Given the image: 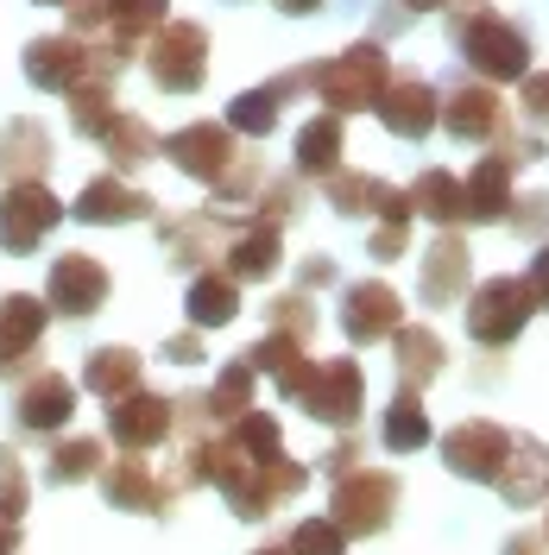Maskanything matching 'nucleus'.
<instances>
[{"label": "nucleus", "mask_w": 549, "mask_h": 555, "mask_svg": "<svg viewBox=\"0 0 549 555\" xmlns=\"http://www.w3.org/2000/svg\"><path fill=\"white\" fill-rule=\"evenodd\" d=\"M208 486L234 505V518H272L284 499H297L309 486V467L291 461V454L253 461V454H241L228 436H215V449H208Z\"/></svg>", "instance_id": "1"}, {"label": "nucleus", "mask_w": 549, "mask_h": 555, "mask_svg": "<svg viewBox=\"0 0 549 555\" xmlns=\"http://www.w3.org/2000/svg\"><path fill=\"white\" fill-rule=\"evenodd\" d=\"M127 64H133V44H127V38L89 44V38H76V33H51V38H33V44L20 51L26 82L44 89V95H69V89H82V82H114Z\"/></svg>", "instance_id": "2"}, {"label": "nucleus", "mask_w": 549, "mask_h": 555, "mask_svg": "<svg viewBox=\"0 0 549 555\" xmlns=\"http://www.w3.org/2000/svg\"><path fill=\"white\" fill-rule=\"evenodd\" d=\"M385 82H392V57L379 51V44H347L342 57H329V64L309 69V89L322 95L329 114H360V107H373L385 95Z\"/></svg>", "instance_id": "3"}, {"label": "nucleus", "mask_w": 549, "mask_h": 555, "mask_svg": "<svg viewBox=\"0 0 549 555\" xmlns=\"http://www.w3.org/2000/svg\"><path fill=\"white\" fill-rule=\"evenodd\" d=\"M145 76H152V89H165V95H196L208 82V33L196 20H165L152 44H145Z\"/></svg>", "instance_id": "4"}, {"label": "nucleus", "mask_w": 549, "mask_h": 555, "mask_svg": "<svg viewBox=\"0 0 549 555\" xmlns=\"http://www.w3.org/2000/svg\"><path fill=\"white\" fill-rule=\"evenodd\" d=\"M64 215L69 208L44 190V177H33V183H7V190H0V253H13V259L38 253V246L64 228Z\"/></svg>", "instance_id": "5"}, {"label": "nucleus", "mask_w": 549, "mask_h": 555, "mask_svg": "<svg viewBox=\"0 0 549 555\" xmlns=\"http://www.w3.org/2000/svg\"><path fill=\"white\" fill-rule=\"evenodd\" d=\"M455 38H461V57L481 69L486 82H524V76H531V38L518 33L512 20H499V13H468Z\"/></svg>", "instance_id": "6"}, {"label": "nucleus", "mask_w": 549, "mask_h": 555, "mask_svg": "<svg viewBox=\"0 0 549 555\" xmlns=\"http://www.w3.org/2000/svg\"><path fill=\"white\" fill-rule=\"evenodd\" d=\"M531 315H537V297L524 278H486L481 291H468V335L481 347H512Z\"/></svg>", "instance_id": "7"}, {"label": "nucleus", "mask_w": 549, "mask_h": 555, "mask_svg": "<svg viewBox=\"0 0 549 555\" xmlns=\"http://www.w3.org/2000/svg\"><path fill=\"white\" fill-rule=\"evenodd\" d=\"M335 524H342V537H379L392 512H398V474H385V467H354L335 480Z\"/></svg>", "instance_id": "8"}, {"label": "nucleus", "mask_w": 549, "mask_h": 555, "mask_svg": "<svg viewBox=\"0 0 549 555\" xmlns=\"http://www.w3.org/2000/svg\"><path fill=\"white\" fill-rule=\"evenodd\" d=\"M114 297V278L95 253H58L51 259V278H44V304L51 315H69V322H89V315L107 310Z\"/></svg>", "instance_id": "9"}, {"label": "nucleus", "mask_w": 549, "mask_h": 555, "mask_svg": "<svg viewBox=\"0 0 549 555\" xmlns=\"http://www.w3.org/2000/svg\"><path fill=\"white\" fill-rule=\"evenodd\" d=\"M291 404H304V416H316V423L354 429L360 411H367V373H360V360H322V366H309L304 391Z\"/></svg>", "instance_id": "10"}, {"label": "nucleus", "mask_w": 549, "mask_h": 555, "mask_svg": "<svg viewBox=\"0 0 549 555\" xmlns=\"http://www.w3.org/2000/svg\"><path fill=\"white\" fill-rule=\"evenodd\" d=\"M158 152H165L183 177L208 183V190H215V183L228 177V165L241 158V152H234V127H228V120H190V127H177L171 139H158Z\"/></svg>", "instance_id": "11"}, {"label": "nucleus", "mask_w": 549, "mask_h": 555, "mask_svg": "<svg viewBox=\"0 0 549 555\" xmlns=\"http://www.w3.org/2000/svg\"><path fill=\"white\" fill-rule=\"evenodd\" d=\"M102 499L114 505V512H139V518H165L177 499L171 486H165V474L145 461V454H120V461H102Z\"/></svg>", "instance_id": "12"}, {"label": "nucleus", "mask_w": 549, "mask_h": 555, "mask_svg": "<svg viewBox=\"0 0 549 555\" xmlns=\"http://www.w3.org/2000/svg\"><path fill=\"white\" fill-rule=\"evenodd\" d=\"M506 454H512V429H499L486 416H468V423H455L443 436V461H448V474H461V480L493 486L499 467H506Z\"/></svg>", "instance_id": "13"}, {"label": "nucleus", "mask_w": 549, "mask_h": 555, "mask_svg": "<svg viewBox=\"0 0 549 555\" xmlns=\"http://www.w3.org/2000/svg\"><path fill=\"white\" fill-rule=\"evenodd\" d=\"M44 328H51V304L44 297H33V291H7L0 297V379H20L33 366Z\"/></svg>", "instance_id": "14"}, {"label": "nucleus", "mask_w": 549, "mask_h": 555, "mask_svg": "<svg viewBox=\"0 0 549 555\" xmlns=\"http://www.w3.org/2000/svg\"><path fill=\"white\" fill-rule=\"evenodd\" d=\"M342 328H347V341H354V347L392 341V335L405 328V304H398V291H392L385 278H360V284H347Z\"/></svg>", "instance_id": "15"}, {"label": "nucleus", "mask_w": 549, "mask_h": 555, "mask_svg": "<svg viewBox=\"0 0 549 555\" xmlns=\"http://www.w3.org/2000/svg\"><path fill=\"white\" fill-rule=\"evenodd\" d=\"M69 416H76V385L64 373H51V366H33L13 391V423L26 436H58Z\"/></svg>", "instance_id": "16"}, {"label": "nucleus", "mask_w": 549, "mask_h": 555, "mask_svg": "<svg viewBox=\"0 0 549 555\" xmlns=\"http://www.w3.org/2000/svg\"><path fill=\"white\" fill-rule=\"evenodd\" d=\"M107 436L127 454H152L158 442H171V398H158V391H145V385L127 391V398H114Z\"/></svg>", "instance_id": "17"}, {"label": "nucleus", "mask_w": 549, "mask_h": 555, "mask_svg": "<svg viewBox=\"0 0 549 555\" xmlns=\"http://www.w3.org/2000/svg\"><path fill=\"white\" fill-rule=\"evenodd\" d=\"M152 208L158 203H152L145 190H133L120 171H107V177H89V183L76 190V208H69V215L89 221V228H127V221H145Z\"/></svg>", "instance_id": "18"}, {"label": "nucleus", "mask_w": 549, "mask_h": 555, "mask_svg": "<svg viewBox=\"0 0 549 555\" xmlns=\"http://www.w3.org/2000/svg\"><path fill=\"white\" fill-rule=\"evenodd\" d=\"M241 228V221H234ZM234 228H228V215L221 208H203V215H183V221H165L158 234H165V253H171V266L183 272H196V266H208V259H221L228 253V241H234Z\"/></svg>", "instance_id": "19"}, {"label": "nucleus", "mask_w": 549, "mask_h": 555, "mask_svg": "<svg viewBox=\"0 0 549 555\" xmlns=\"http://www.w3.org/2000/svg\"><path fill=\"white\" fill-rule=\"evenodd\" d=\"M468 278H474V253L461 234H436L430 253H423V278H417V291H423V304L430 310H448L455 297H468Z\"/></svg>", "instance_id": "20"}, {"label": "nucleus", "mask_w": 549, "mask_h": 555, "mask_svg": "<svg viewBox=\"0 0 549 555\" xmlns=\"http://www.w3.org/2000/svg\"><path fill=\"white\" fill-rule=\"evenodd\" d=\"M373 114L385 120V133L423 139L436 120H443V102H436V89H430L423 76H398V82H385V95L373 102Z\"/></svg>", "instance_id": "21"}, {"label": "nucleus", "mask_w": 549, "mask_h": 555, "mask_svg": "<svg viewBox=\"0 0 549 555\" xmlns=\"http://www.w3.org/2000/svg\"><path fill=\"white\" fill-rule=\"evenodd\" d=\"M51 171V133L33 114H13L0 127V183H33Z\"/></svg>", "instance_id": "22"}, {"label": "nucleus", "mask_w": 549, "mask_h": 555, "mask_svg": "<svg viewBox=\"0 0 549 555\" xmlns=\"http://www.w3.org/2000/svg\"><path fill=\"white\" fill-rule=\"evenodd\" d=\"M297 89H309V69H284V76H272V82H259V89L234 95V102H228V127H234V133L266 139L278 127V107L291 102Z\"/></svg>", "instance_id": "23"}, {"label": "nucleus", "mask_w": 549, "mask_h": 555, "mask_svg": "<svg viewBox=\"0 0 549 555\" xmlns=\"http://www.w3.org/2000/svg\"><path fill=\"white\" fill-rule=\"evenodd\" d=\"M443 127L455 139H474V145H486V139L506 133V102L493 95V82H468V89H455L443 102Z\"/></svg>", "instance_id": "24"}, {"label": "nucleus", "mask_w": 549, "mask_h": 555, "mask_svg": "<svg viewBox=\"0 0 549 555\" xmlns=\"http://www.w3.org/2000/svg\"><path fill=\"white\" fill-rule=\"evenodd\" d=\"M512 158L506 152H493L481 158L474 171L461 177V221H506V208H512Z\"/></svg>", "instance_id": "25"}, {"label": "nucleus", "mask_w": 549, "mask_h": 555, "mask_svg": "<svg viewBox=\"0 0 549 555\" xmlns=\"http://www.w3.org/2000/svg\"><path fill=\"white\" fill-rule=\"evenodd\" d=\"M499 492H506V505H518V512H531L537 499H549V449L544 442H524V436H512V454H506V467H499Z\"/></svg>", "instance_id": "26"}, {"label": "nucleus", "mask_w": 549, "mask_h": 555, "mask_svg": "<svg viewBox=\"0 0 549 555\" xmlns=\"http://www.w3.org/2000/svg\"><path fill=\"white\" fill-rule=\"evenodd\" d=\"M228 278L234 284H259V278L278 272V259H284V241H278L272 221H246V228H234V241H228Z\"/></svg>", "instance_id": "27"}, {"label": "nucleus", "mask_w": 549, "mask_h": 555, "mask_svg": "<svg viewBox=\"0 0 549 555\" xmlns=\"http://www.w3.org/2000/svg\"><path fill=\"white\" fill-rule=\"evenodd\" d=\"M342 152H347L342 114H316V120H304V127H297V145H291L297 177H335L342 171Z\"/></svg>", "instance_id": "28"}, {"label": "nucleus", "mask_w": 549, "mask_h": 555, "mask_svg": "<svg viewBox=\"0 0 549 555\" xmlns=\"http://www.w3.org/2000/svg\"><path fill=\"white\" fill-rule=\"evenodd\" d=\"M392 353H398V379L411 385V391H423V385L448 366L443 335H436V328H423V322H405V328L392 335Z\"/></svg>", "instance_id": "29"}, {"label": "nucleus", "mask_w": 549, "mask_h": 555, "mask_svg": "<svg viewBox=\"0 0 549 555\" xmlns=\"http://www.w3.org/2000/svg\"><path fill=\"white\" fill-rule=\"evenodd\" d=\"M246 366H253V373H266V379H278V391H284V398H297L316 360L304 353V341H297V335H278V328H272L266 341L246 353Z\"/></svg>", "instance_id": "30"}, {"label": "nucleus", "mask_w": 549, "mask_h": 555, "mask_svg": "<svg viewBox=\"0 0 549 555\" xmlns=\"http://www.w3.org/2000/svg\"><path fill=\"white\" fill-rule=\"evenodd\" d=\"M139 373H145V360H139L133 347H95L89 360H82V391H95V398H127L139 391Z\"/></svg>", "instance_id": "31"}, {"label": "nucleus", "mask_w": 549, "mask_h": 555, "mask_svg": "<svg viewBox=\"0 0 549 555\" xmlns=\"http://www.w3.org/2000/svg\"><path fill=\"white\" fill-rule=\"evenodd\" d=\"M183 310H190L196 328H228V322L241 315V284H234L228 272H196L190 297H183Z\"/></svg>", "instance_id": "32"}, {"label": "nucleus", "mask_w": 549, "mask_h": 555, "mask_svg": "<svg viewBox=\"0 0 549 555\" xmlns=\"http://www.w3.org/2000/svg\"><path fill=\"white\" fill-rule=\"evenodd\" d=\"M379 436H385V449L392 454H417L423 442H430V411H423V398H417L411 385H398V398L385 404Z\"/></svg>", "instance_id": "33"}, {"label": "nucleus", "mask_w": 549, "mask_h": 555, "mask_svg": "<svg viewBox=\"0 0 549 555\" xmlns=\"http://www.w3.org/2000/svg\"><path fill=\"white\" fill-rule=\"evenodd\" d=\"M102 152H107L114 171H139V165L158 158V133L145 120H133V114H114V127L102 133Z\"/></svg>", "instance_id": "34"}, {"label": "nucleus", "mask_w": 549, "mask_h": 555, "mask_svg": "<svg viewBox=\"0 0 549 555\" xmlns=\"http://www.w3.org/2000/svg\"><path fill=\"white\" fill-rule=\"evenodd\" d=\"M102 436H64L58 449H51V461H44V480L51 486H76V480H95L102 474Z\"/></svg>", "instance_id": "35"}, {"label": "nucleus", "mask_w": 549, "mask_h": 555, "mask_svg": "<svg viewBox=\"0 0 549 555\" xmlns=\"http://www.w3.org/2000/svg\"><path fill=\"white\" fill-rule=\"evenodd\" d=\"M322 183H329V208L335 215H379L385 196H392V183L367 177V171H335V177H322Z\"/></svg>", "instance_id": "36"}, {"label": "nucleus", "mask_w": 549, "mask_h": 555, "mask_svg": "<svg viewBox=\"0 0 549 555\" xmlns=\"http://www.w3.org/2000/svg\"><path fill=\"white\" fill-rule=\"evenodd\" d=\"M405 196H411V215H430V221H443V228L461 221V177L455 171H423Z\"/></svg>", "instance_id": "37"}, {"label": "nucleus", "mask_w": 549, "mask_h": 555, "mask_svg": "<svg viewBox=\"0 0 549 555\" xmlns=\"http://www.w3.org/2000/svg\"><path fill=\"white\" fill-rule=\"evenodd\" d=\"M253 385H259V373H253L246 360H228V366H221V379L203 391L208 416H215V423H234L241 411H253Z\"/></svg>", "instance_id": "38"}, {"label": "nucleus", "mask_w": 549, "mask_h": 555, "mask_svg": "<svg viewBox=\"0 0 549 555\" xmlns=\"http://www.w3.org/2000/svg\"><path fill=\"white\" fill-rule=\"evenodd\" d=\"M64 102H69V127H76L82 139H102L107 127H114V114H120L107 82H82V89H69Z\"/></svg>", "instance_id": "39"}, {"label": "nucleus", "mask_w": 549, "mask_h": 555, "mask_svg": "<svg viewBox=\"0 0 549 555\" xmlns=\"http://www.w3.org/2000/svg\"><path fill=\"white\" fill-rule=\"evenodd\" d=\"M165 20H171V0H107V26H114V38H127V44L152 38Z\"/></svg>", "instance_id": "40"}, {"label": "nucleus", "mask_w": 549, "mask_h": 555, "mask_svg": "<svg viewBox=\"0 0 549 555\" xmlns=\"http://www.w3.org/2000/svg\"><path fill=\"white\" fill-rule=\"evenodd\" d=\"M26 505H33V480H26V461L0 442V518L20 524L26 518Z\"/></svg>", "instance_id": "41"}, {"label": "nucleus", "mask_w": 549, "mask_h": 555, "mask_svg": "<svg viewBox=\"0 0 549 555\" xmlns=\"http://www.w3.org/2000/svg\"><path fill=\"white\" fill-rule=\"evenodd\" d=\"M291 555H347V537L335 518H304L297 530H291V543H284Z\"/></svg>", "instance_id": "42"}, {"label": "nucleus", "mask_w": 549, "mask_h": 555, "mask_svg": "<svg viewBox=\"0 0 549 555\" xmlns=\"http://www.w3.org/2000/svg\"><path fill=\"white\" fill-rule=\"evenodd\" d=\"M259 183H266V165H259V158H234V165H228V177H221V183H215V208H234V203H253V196H259Z\"/></svg>", "instance_id": "43"}, {"label": "nucleus", "mask_w": 549, "mask_h": 555, "mask_svg": "<svg viewBox=\"0 0 549 555\" xmlns=\"http://www.w3.org/2000/svg\"><path fill=\"white\" fill-rule=\"evenodd\" d=\"M297 203H304V190H297L291 177H266V183H259V221L284 228V221L297 215Z\"/></svg>", "instance_id": "44"}, {"label": "nucleus", "mask_w": 549, "mask_h": 555, "mask_svg": "<svg viewBox=\"0 0 549 555\" xmlns=\"http://www.w3.org/2000/svg\"><path fill=\"white\" fill-rule=\"evenodd\" d=\"M272 328H278V335H297V341H309V328H316V310H309L304 291H291V297H278V304H272Z\"/></svg>", "instance_id": "45"}, {"label": "nucleus", "mask_w": 549, "mask_h": 555, "mask_svg": "<svg viewBox=\"0 0 549 555\" xmlns=\"http://www.w3.org/2000/svg\"><path fill=\"white\" fill-rule=\"evenodd\" d=\"M506 228H512V234H524V241L549 234V190H537V196H524V203L506 208Z\"/></svg>", "instance_id": "46"}, {"label": "nucleus", "mask_w": 549, "mask_h": 555, "mask_svg": "<svg viewBox=\"0 0 549 555\" xmlns=\"http://www.w3.org/2000/svg\"><path fill=\"white\" fill-rule=\"evenodd\" d=\"M64 20H69V33L76 38L102 33L107 26V0H64Z\"/></svg>", "instance_id": "47"}, {"label": "nucleus", "mask_w": 549, "mask_h": 555, "mask_svg": "<svg viewBox=\"0 0 549 555\" xmlns=\"http://www.w3.org/2000/svg\"><path fill=\"white\" fill-rule=\"evenodd\" d=\"M411 246V221H379V234H373V259H398Z\"/></svg>", "instance_id": "48"}, {"label": "nucleus", "mask_w": 549, "mask_h": 555, "mask_svg": "<svg viewBox=\"0 0 549 555\" xmlns=\"http://www.w3.org/2000/svg\"><path fill=\"white\" fill-rule=\"evenodd\" d=\"M524 114H531V120H549V69L524 76Z\"/></svg>", "instance_id": "49"}, {"label": "nucleus", "mask_w": 549, "mask_h": 555, "mask_svg": "<svg viewBox=\"0 0 549 555\" xmlns=\"http://www.w3.org/2000/svg\"><path fill=\"white\" fill-rule=\"evenodd\" d=\"M524 284H531V297H537V310H549V241L537 246V259H531V278H524Z\"/></svg>", "instance_id": "50"}, {"label": "nucleus", "mask_w": 549, "mask_h": 555, "mask_svg": "<svg viewBox=\"0 0 549 555\" xmlns=\"http://www.w3.org/2000/svg\"><path fill=\"white\" fill-rule=\"evenodd\" d=\"M165 360H177V366H196V360H203V341H196V335H171V341H165Z\"/></svg>", "instance_id": "51"}, {"label": "nucleus", "mask_w": 549, "mask_h": 555, "mask_svg": "<svg viewBox=\"0 0 549 555\" xmlns=\"http://www.w3.org/2000/svg\"><path fill=\"white\" fill-rule=\"evenodd\" d=\"M360 467V442H335V454H329V474L342 480V474H354Z\"/></svg>", "instance_id": "52"}, {"label": "nucleus", "mask_w": 549, "mask_h": 555, "mask_svg": "<svg viewBox=\"0 0 549 555\" xmlns=\"http://www.w3.org/2000/svg\"><path fill=\"white\" fill-rule=\"evenodd\" d=\"M329 278H335V266H329V259H309V266H304V291H316V284H329Z\"/></svg>", "instance_id": "53"}, {"label": "nucleus", "mask_w": 549, "mask_h": 555, "mask_svg": "<svg viewBox=\"0 0 549 555\" xmlns=\"http://www.w3.org/2000/svg\"><path fill=\"white\" fill-rule=\"evenodd\" d=\"M0 555H20V524L0 518Z\"/></svg>", "instance_id": "54"}, {"label": "nucleus", "mask_w": 549, "mask_h": 555, "mask_svg": "<svg viewBox=\"0 0 549 555\" xmlns=\"http://www.w3.org/2000/svg\"><path fill=\"white\" fill-rule=\"evenodd\" d=\"M316 7H322V0H278V13H297V20H304V13H316Z\"/></svg>", "instance_id": "55"}, {"label": "nucleus", "mask_w": 549, "mask_h": 555, "mask_svg": "<svg viewBox=\"0 0 549 555\" xmlns=\"http://www.w3.org/2000/svg\"><path fill=\"white\" fill-rule=\"evenodd\" d=\"M253 555H291V550H284V543H266V550H253Z\"/></svg>", "instance_id": "56"}, {"label": "nucleus", "mask_w": 549, "mask_h": 555, "mask_svg": "<svg viewBox=\"0 0 549 555\" xmlns=\"http://www.w3.org/2000/svg\"><path fill=\"white\" fill-rule=\"evenodd\" d=\"M411 7H443V0H411Z\"/></svg>", "instance_id": "57"}, {"label": "nucleus", "mask_w": 549, "mask_h": 555, "mask_svg": "<svg viewBox=\"0 0 549 555\" xmlns=\"http://www.w3.org/2000/svg\"><path fill=\"white\" fill-rule=\"evenodd\" d=\"M544 543H549V518H544Z\"/></svg>", "instance_id": "58"}, {"label": "nucleus", "mask_w": 549, "mask_h": 555, "mask_svg": "<svg viewBox=\"0 0 549 555\" xmlns=\"http://www.w3.org/2000/svg\"><path fill=\"white\" fill-rule=\"evenodd\" d=\"M44 7H64V0H44Z\"/></svg>", "instance_id": "59"}]
</instances>
